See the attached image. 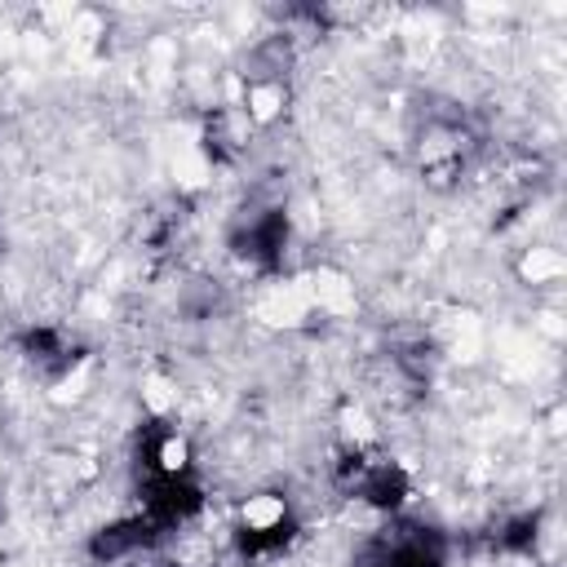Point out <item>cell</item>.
<instances>
[{
    "label": "cell",
    "instance_id": "cell-1",
    "mask_svg": "<svg viewBox=\"0 0 567 567\" xmlns=\"http://www.w3.org/2000/svg\"><path fill=\"white\" fill-rule=\"evenodd\" d=\"M284 239H288V221H284V213H266V217L252 221L248 235H244V244H248V252H252L257 261H275V257L284 252Z\"/></svg>",
    "mask_w": 567,
    "mask_h": 567
},
{
    "label": "cell",
    "instance_id": "cell-2",
    "mask_svg": "<svg viewBox=\"0 0 567 567\" xmlns=\"http://www.w3.org/2000/svg\"><path fill=\"white\" fill-rule=\"evenodd\" d=\"M359 492H363L372 505H399L403 492H408V483H403V474H399L394 465H368L363 478H359Z\"/></svg>",
    "mask_w": 567,
    "mask_h": 567
},
{
    "label": "cell",
    "instance_id": "cell-3",
    "mask_svg": "<svg viewBox=\"0 0 567 567\" xmlns=\"http://www.w3.org/2000/svg\"><path fill=\"white\" fill-rule=\"evenodd\" d=\"M381 567H439V549L425 536H408L394 549H385Z\"/></svg>",
    "mask_w": 567,
    "mask_h": 567
}]
</instances>
